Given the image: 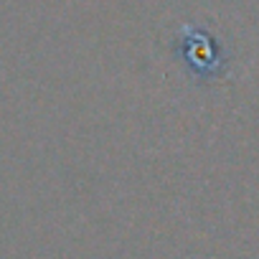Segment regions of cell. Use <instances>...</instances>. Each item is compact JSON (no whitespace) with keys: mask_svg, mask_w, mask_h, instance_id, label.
<instances>
[{"mask_svg":"<svg viewBox=\"0 0 259 259\" xmlns=\"http://www.w3.org/2000/svg\"><path fill=\"white\" fill-rule=\"evenodd\" d=\"M183 61L198 74V76H213L221 71V54H219V44L213 41V36H206L203 31H193L183 36Z\"/></svg>","mask_w":259,"mask_h":259,"instance_id":"1","label":"cell"}]
</instances>
